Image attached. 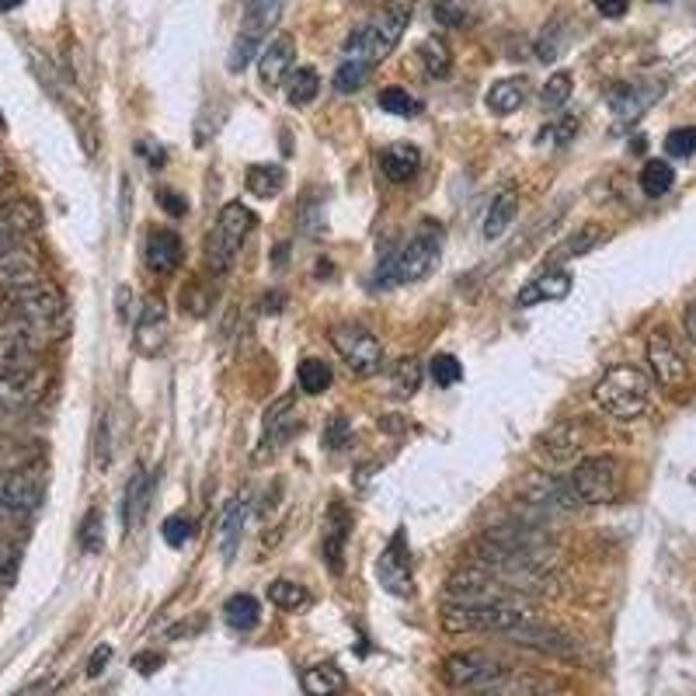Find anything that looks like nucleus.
Returning a JSON list of instances; mask_svg holds the SVG:
<instances>
[{"instance_id":"obj_44","label":"nucleus","mask_w":696,"mask_h":696,"mask_svg":"<svg viewBox=\"0 0 696 696\" xmlns=\"http://www.w3.org/2000/svg\"><path fill=\"white\" fill-rule=\"evenodd\" d=\"M268 599L276 603L279 609H303L311 603V592L303 589V585H296V582H271L268 585Z\"/></svg>"},{"instance_id":"obj_32","label":"nucleus","mask_w":696,"mask_h":696,"mask_svg":"<svg viewBox=\"0 0 696 696\" xmlns=\"http://www.w3.org/2000/svg\"><path fill=\"white\" fill-rule=\"evenodd\" d=\"M516 210H519V195L516 192H502L495 202H491V210L484 216V237H488V241H498V237L508 230V224L516 219Z\"/></svg>"},{"instance_id":"obj_43","label":"nucleus","mask_w":696,"mask_h":696,"mask_svg":"<svg viewBox=\"0 0 696 696\" xmlns=\"http://www.w3.org/2000/svg\"><path fill=\"white\" fill-rule=\"evenodd\" d=\"M369 71H372V66L363 63V60H342V66L334 71V91H342V94L359 91L363 84L369 80Z\"/></svg>"},{"instance_id":"obj_40","label":"nucleus","mask_w":696,"mask_h":696,"mask_svg":"<svg viewBox=\"0 0 696 696\" xmlns=\"http://www.w3.org/2000/svg\"><path fill=\"white\" fill-rule=\"evenodd\" d=\"M342 686H345V675L334 666H317L303 675V689H307L311 696H334Z\"/></svg>"},{"instance_id":"obj_49","label":"nucleus","mask_w":696,"mask_h":696,"mask_svg":"<svg viewBox=\"0 0 696 696\" xmlns=\"http://www.w3.org/2000/svg\"><path fill=\"white\" fill-rule=\"evenodd\" d=\"M161 533H164L167 543H172V547H181V543L192 536V522L185 516H167L164 526H161Z\"/></svg>"},{"instance_id":"obj_16","label":"nucleus","mask_w":696,"mask_h":696,"mask_svg":"<svg viewBox=\"0 0 696 696\" xmlns=\"http://www.w3.org/2000/svg\"><path fill=\"white\" fill-rule=\"evenodd\" d=\"M46 279L42 258L28 244H11L0 251V290H25V286H36Z\"/></svg>"},{"instance_id":"obj_55","label":"nucleus","mask_w":696,"mask_h":696,"mask_svg":"<svg viewBox=\"0 0 696 696\" xmlns=\"http://www.w3.org/2000/svg\"><path fill=\"white\" fill-rule=\"evenodd\" d=\"M109 658H112V648H109V644H105V648H98V651H94V658H91V666H88V675H98L101 669H105V666H109Z\"/></svg>"},{"instance_id":"obj_2","label":"nucleus","mask_w":696,"mask_h":696,"mask_svg":"<svg viewBox=\"0 0 696 696\" xmlns=\"http://www.w3.org/2000/svg\"><path fill=\"white\" fill-rule=\"evenodd\" d=\"M530 620H533V609L519 599L446 603L443 606V627L450 634H508Z\"/></svg>"},{"instance_id":"obj_46","label":"nucleus","mask_w":696,"mask_h":696,"mask_svg":"<svg viewBox=\"0 0 696 696\" xmlns=\"http://www.w3.org/2000/svg\"><path fill=\"white\" fill-rule=\"evenodd\" d=\"M80 543H84V551H88V554H98L101 543H105V526H101V512H98V508H91V512L84 516V522H80Z\"/></svg>"},{"instance_id":"obj_27","label":"nucleus","mask_w":696,"mask_h":696,"mask_svg":"<svg viewBox=\"0 0 696 696\" xmlns=\"http://www.w3.org/2000/svg\"><path fill=\"white\" fill-rule=\"evenodd\" d=\"M380 167H383V175L390 181H412L418 175V167H421V154H418V147H412V143H394V147L383 150Z\"/></svg>"},{"instance_id":"obj_45","label":"nucleus","mask_w":696,"mask_h":696,"mask_svg":"<svg viewBox=\"0 0 696 696\" xmlns=\"http://www.w3.org/2000/svg\"><path fill=\"white\" fill-rule=\"evenodd\" d=\"M429 372H432L435 387H453V383H460L464 366H460V359H456V355H435Z\"/></svg>"},{"instance_id":"obj_61","label":"nucleus","mask_w":696,"mask_h":696,"mask_svg":"<svg viewBox=\"0 0 696 696\" xmlns=\"http://www.w3.org/2000/svg\"><path fill=\"white\" fill-rule=\"evenodd\" d=\"M18 4H25V0H0V11H14Z\"/></svg>"},{"instance_id":"obj_13","label":"nucleus","mask_w":696,"mask_h":696,"mask_svg":"<svg viewBox=\"0 0 696 696\" xmlns=\"http://www.w3.org/2000/svg\"><path fill=\"white\" fill-rule=\"evenodd\" d=\"M592 429L589 418H568V421H557L554 429H547L540 439H536V450L547 453L554 464H565V460H579L585 453V446L592 443Z\"/></svg>"},{"instance_id":"obj_17","label":"nucleus","mask_w":696,"mask_h":696,"mask_svg":"<svg viewBox=\"0 0 696 696\" xmlns=\"http://www.w3.org/2000/svg\"><path fill=\"white\" fill-rule=\"evenodd\" d=\"M508 641H516L522 644V648H533V651H543V655H557V658H579V641H574L571 634H565L561 627H547V623H522L516 627V631H508L505 634Z\"/></svg>"},{"instance_id":"obj_36","label":"nucleus","mask_w":696,"mask_h":696,"mask_svg":"<svg viewBox=\"0 0 696 696\" xmlns=\"http://www.w3.org/2000/svg\"><path fill=\"white\" fill-rule=\"evenodd\" d=\"M418 60H421V66H426L429 77H446L450 66H453V53H450V46L443 39H426V42H421L418 46Z\"/></svg>"},{"instance_id":"obj_28","label":"nucleus","mask_w":696,"mask_h":696,"mask_svg":"<svg viewBox=\"0 0 696 696\" xmlns=\"http://www.w3.org/2000/svg\"><path fill=\"white\" fill-rule=\"evenodd\" d=\"M526 80L522 77H505V80H495L488 88V109L495 112V115H512L522 109V101H526Z\"/></svg>"},{"instance_id":"obj_11","label":"nucleus","mask_w":696,"mask_h":696,"mask_svg":"<svg viewBox=\"0 0 696 696\" xmlns=\"http://www.w3.org/2000/svg\"><path fill=\"white\" fill-rule=\"evenodd\" d=\"M443 679L453 689H488V686H498L505 679V666L488 651H453L443 661Z\"/></svg>"},{"instance_id":"obj_31","label":"nucleus","mask_w":696,"mask_h":696,"mask_svg":"<svg viewBox=\"0 0 696 696\" xmlns=\"http://www.w3.org/2000/svg\"><path fill=\"white\" fill-rule=\"evenodd\" d=\"M286 185V172L279 164H251L248 167V192L258 199H276Z\"/></svg>"},{"instance_id":"obj_48","label":"nucleus","mask_w":696,"mask_h":696,"mask_svg":"<svg viewBox=\"0 0 696 696\" xmlns=\"http://www.w3.org/2000/svg\"><path fill=\"white\" fill-rule=\"evenodd\" d=\"M181 307L189 311V314H195V317H202L210 311V296L202 293V282L199 279H189V286L181 290Z\"/></svg>"},{"instance_id":"obj_10","label":"nucleus","mask_w":696,"mask_h":696,"mask_svg":"<svg viewBox=\"0 0 696 696\" xmlns=\"http://www.w3.org/2000/svg\"><path fill=\"white\" fill-rule=\"evenodd\" d=\"M331 338V349L342 355V363L359 372V377H377L380 366H383V345L380 338L366 331L363 325H352V320H342L328 331Z\"/></svg>"},{"instance_id":"obj_22","label":"nucleus","mask_w":696,"mask_h":696,"mask_svg":"<svg viewBox=\"0 0 696 696\" xmlns=\"http://www.w3.org/2000/svg\"><path fill=\"white\" fill-rule=\"evenodd\" d=\"M293 63H296V42H293V36H276V39H271L265 46L262 60H258L265 88H276V84H282V77L293 71Z\"/></svg>"},{"instance_id":"obj_24","label":"nucleus","mask_w":696,"mask_h":696,"mask_svg":"<svg viewBox=\"0 0 696 696\" xmlns=\"http://www.w3.org/2000/svg\"><path fill=\"white\" fill-rule=\"evenodd\" d=\"M568 293H571V276L568 271L551 268L519 293V307H536V303H543V300H565Z\"/></svg>"},{"instance_id":"obj_19","label":"nucleus","mask_w":696,"mask_h":696,"mask_svg":"<svg viewBox=\"0 0 696 696\" xmlns=\"http://www.w3.org/2000/svg\"><path fill=\"white\" fill-rule=\"evenodd\" d=\"M648 366L658 377V383H666V387H679V383H686V377H689V366L683 359V352L675 349V342L669 334H651Z\"/></svg>"},{"instance_id":"obj_30","label":"nucleus","mask_w":696,"mask_h":696,"mask_svg":"<svg viewBox=\"0 0 696 696\" xmlns=\"http://www.w3.org/2000/svg\"><path fill=\"white\" fill-rule=\"evenodd\" d=\"M244 519H248V502L233 498L227 508H224V522H219V551L230 561L237 543H241V533H244Z\"/></svg>"},{"instance_id":"obj_15","label":"nucleus","mask_w":696,"mask_h":696,"mask_svg":"<svg viewBox=\"0 0 696 696\" xmlns=\"http://www.w3.org/2000/svg\"><path fill=\"white\" fill-rule=\"evenodd\" d=\"M377 582L390 592V596L407 599L415 592L412 582V557H407V543H404V530L394 533V540L387 543L380 561H377Z\"/></svg>"},{"instance_id":"obj_6","label":"nucleus","mask_w":696,"mask_h":696,"mask_svg":"<svg viewBox=\"0 0 696 696\" xmlns=\"http://www.w3.org/2000/svg\"><path fill=\"white\" fill-rule=\"evenodd\" d=\"M516 502L522 508H530L533 516H571L574 508L582 505L579 495L571 491V484L547 470L526 473L516 488Z\"/></svg>"},{"instance_id":"obj_23","label":"nucleus","mask_w":696,"mask_h":696,"mask_svg":"<svg viewBox=\"0 0 696 696\" xmlns=\"http://www.w3.org/2000/svg\"><path fill=\"white\" fill-rule=\"evenodd\" d=\"M143 258L154 271H175L185 258V244L175 230H150L147 237V248H143Z\"/></svg>"},{"instance_id":"obj_59","label":"nucleus","mask_w":696,"mask_h":696,"mask_svg":"<svg viewBox=\"0 0 696 696\" xmlns=\"http://www.w3.org/2000/svg\"><path fill=\"white\" fill-rule=\"evenodd\" d=\"M8 311H11V300H8V293L0 290V325H4L8 320Z\"/></svg>"},{"instance_id":"obj_20","label":"nucleus","mask_w":696,"mask_h":696,"mask_svg":"<svg viewBox=\"0 0 696 696\" xmlns=\"http://www.w3.org/2000/svg\"><path fill=\"white\" fill-rule=\"evenodd\" d=\"M132 338H136V349L143 355H157L167 342V307L164 300H147L140 317H136V328H132Z\"/></svg>"},{"instance_id":"obj_33","label":"nucleus","mask_w":696,"mask_h":696,"mask_svg":"<svg viewBox=\"0 0 696 696\" xmlns=\"http://www.w3.org/2000/svg\"><path fill=\"white\" fill-rule=\"evenodd\" d=\"M224 620L233 627V631H254L262 620V606L254 596H233L227 606H224Z\"/></svg>"},{"instance_id":"obj_34","label":"nucleus","mask_w":696,"mask_h":696,"mask_svg":"<svg viewBox=\"0 0 696 696\" xmlns=\"http://www.w3.org/2000/svg\"><path fill=\"white\" fill-rule=\"evenodd\" d=\"M320 91V77L314 66H296V71L290 74V88H286V94H290V105L303 109V105H311V101L317 98Z\"/></svg>"},{"instance_id":"obj_56","label":"nucleus","mask_w":696,"mask_h":696,"mask_svg":"<svg viewBox=\"0 0 696 696\" xmlns=\"http://www.w3.org/2000/svg\"><path fill=\"white\" fill-rule=\"evenodd\" d=\"M53 689H56V686H53V683H49V679H42V683H31V686L18 689V693H14V696H49V693H53Z\"/></svg>"},{"instance_id":"obj_63","label":"nucleus","mask_w":696,"mask_h":696,"mask_svg":"<svg viewBox=\"0 0 696 696\" xmlns=\"http://www.w3.org/2000/svg\"><path fill=\"white\" fill-rule=\"evenodd\" d=\"M0 129H4V112H0Z\"/></svg>"},{"instance_id":"obj_57","label":"nucleus","mask_w":696,"mask_h":696,"mask_svg":"<svg viewBox=\"0 0 696 696\" xmlns=\"http://www.w3.org/2000/svg\"><path fill=\"white\" fill-rule=\"evenodd\" d=\"M683 328H686V334H689V342L696 345V303L686 311V317H683Z\"/></svg>"},{"instance_id":"obj_3","label":"nucleus","mask_w":696,"mask_h":696,"mask_svg":"<svg viewBox=\"0 0 696 696\" xmlns=\"http://www.w3.org/2000/svg\"><path fill=\"white\" fill-rule=\"evenodd\" d=\"M592 401H596V407L609 418L634 421L648 412L651 380H648V372H641L637 366H613L596 383V390H592Z\"/></svg>"},{"instance_id":"obj_18","label":"nucleus","mask_w":696,"mask_h":696,"mask_svg":"<svg viewBox=\"0 0 696 696\" xmlns=\"http://www.w3.org/2000/svg\"><path fill=\"white\" fill-rule=\"evenodd\" d=\"M42 216L39 206L28 199H11V202H0V251L25 241L31 230H39Z\"/></svg>"},{"instance_id":"obj_14","label":"nucleus","mask_w":696,"mask_h":696,"mask_svg":"<svg viewBox=\"0 0 696 696\" xmlns=\"http://www.w3.org/2000/svg\"><path fill=\"white\" fill-rule=\"evenodd\" d=\"M435 258H439V237L429 233V230H421V233L412 237V241H407V248L397 254L394 262H387V268H390L387 282H418V279H426L429 268L435 265Z\"/></svg>"},{"instance_id":"obj_37","label":"nucleus","mask_w":696,"mask_h":696,"mask_svg":"<svg viewBox=\"0 0 696 696\" xmlns=\"http://www.w3.org/2000/svg\"><path fill=\"white\" fill-rule=\"evenodd\" d=\"M432 18L443 28H464L473 22L470 0H432Z\"/></svg>"},{"instance_id":"obj_42","label":"nucleus","mask_w":696,"mask_h":696,"mask_svg":"<svg viewBox=\"0 0 696 696\" xmlns=\"http://www.w3.org/2000/svg\"><path fill=\"white\" fill-rule=\"evenodd\" d=\"M380 109L390 112V115H418L421 112V101L407 91V88H397V84H390V88L380 91Z\"/></svg>"},{"instance_id":"obj_41","label":"nucleus","mask_w":696,"mask_h":696,"mask_svg":"<svg viewBox=\"0 0 696 696\" xmlns=\"http://www.w3.org/2000/svg\"><path fill=\"white\" fill-rule=\"evenodd\" d=\"M571 88H574V80L568 71H554L547 77V84H543V91H540V101H543V109H565L568 105V98H571Z\"/></svg>"},{"instance_id":"obj_62","label":"nucleus","mask_w":696,"mask_h":696,"mask_svg":"<svg viewBox=\"0 0 696 696\" xmlns=\"http://www.w3.org/2000/svg\"><path fill=\"white\" fill-rule=\"evenodd\" d=\"M651 4H669V0H651Z\"/></svg>"},{"instance_id":"obj_8","label":"nucleus","mask_w":696,"mask_h":696,"mask_svg":"<svg viewBox=\"0 0 696 696\" xmlns=\"http://www.w3.org/2000/svg\"><path fill=\"white\" fill-rule=\"evenodd\" d=\"M49 387H53V377L42 363L31 366H0V415H18L36 407Z\"/></svg>"},{"instance_id":"obj_52","label":"nucleus","mask_w":696,"mask_h":696,"mask_svg":"<svg viewBox=\"0 0 696 696\" xmlns=\"http://www.w3.org/2000/svg\"><path fill=\"white\" fill-rule=\"evenodd\" d=\"M627 8H631V0H596V11L603 18H623Z\"/></svg>"},{"instance_id":"obj_60","label":"nucleus","mask_w":696,"mask_h":696,"mask_svg":"<svg viewBox=\"0 0 696 696\" xmlns=\"http://www.w3.org/2000/svg\"><path fill=\"white\" fill-rule=\"evenodd\" d=\"M279 307H282V296H265V311L268 314H276Z\"/></svg>"},{"instance_id":"obj_26","label":"nucleus","mask_w":696,"mask_h":696,"mask_svg":"<svg viewBox=\"0 0 696 696\" xmlns=\"http://www.w3.org/2000/svg\"><path fill=\"white\" fill-rule=\"evenodd\" d=\"M147 505H150V478L143 467L132 470V478L126 484V498H123V526L126 530H136L147 516Z\"/></svg>"},{"instance_id":"obj_12","label":"nucleus","mask_w":696,"mask_h":696,"mask_svg":"<svg viewBox=\"0 0 696 696\" xmlns=\"http://www.w3.org/2000/svg\"><path fill=\"white\" fill-rule=\"evenodd\" d=\"M508 589L488 565H460L446 579V596L450 603H491V599H512Z\"/></svg>"},{"instance_id":"obj_53","label":"nucleus","mask_w":696,"mask_h":696,"mask_svg":"<svg viewBox=\"0 0 696 696\" xmlns=\"http://www.w3.org/2000/svg\"><path fill=\"white\" fill-rule=\"evenodd\" d=\"M349 443V421L345 418H334L331 421V432H328V446L338 450V446H345Z\"/></svg>"},{"instance_id":"obj_50","label":"nucleus","mask_w":696,"mask_h":696,"mask_svg":"<svg viewBox=\"0 0 696 696\" xmlns=\"http://www.w3.org/2000/svg\"><path fill=\"white\" fill-rule=\"evenodd\" d=\"M421 383V363L418 359H404L397 366V394H415Z\"/></svg>"},{"instance_id":"obj_51","label":"nucleus","mask_w":696,"mask_h":696,"mask_svg":"<svg viewBox=\"0 0 696 696\" xmlns=\"http://www.w3.org/2000/svg\"><path fill=\"white\" fill-rule=\"evenodd\" d=\"M18 571V551L11 547V540L0 536V585H8Z\"/></svg>"},{"instance_id":"obj_39","label":"nucleus","mask_w":696,"mask_h":696,"mask_svg":"<svg viewBox=\"0 0 696 696\" xmlns=\"http://www.w3.org/2000/svg\"><path fill=\"white\" fill-rule=\"evenodd\" d=\"M606 237V230L603 227H596V224H589V227H582L579 233L571 237V241H565L561 248H557L554 254H551V262H565V258H579V254H585V251H592L599 241Z\"/></svg>"},{"instance_id":"obj_21","label":"nucleus","mask_w":696,"mask_h":696,"mask_svg":"<svg viewBox=\"0 0 696 696\" xmlns=\"http://www.w3.org/2000/svg\"><path fill=\"white\" fill-rule=\"evenodd\" d=\"M46 446L39 439H25V435H8L0 432V473H14V470H28L42 460Z\"/></svg>"},{"instance_id":"obj_1","label":"nucleus","mask_w":696,"mask_h":696,"mask_svg":"<svg viewBox=\"0 0 696 696\" xmlns=\"http://www.w3.org/2000/svg\"><path fill=\"white\" fill-rule=\"evenodd\" d=\"M415 4L412 0H387V4L372 14L366 25H359L345 42V60H363L369 66H377L394 53V46L412 25Z\"/></svg>"},{"instance_id":"obj_5","label":"nucleus","mask_w":696,"mask_h":696,"mask_svg":"<svg viewBox=\"0 0 696 696\" xmlns=\"http://www.w3.org/2000/svg\"><path fill=\"white\" fill-rule=\"evenodd\" d=\"M568 484L582 505H609L623 495V467L617 456H585L574 464Z\"/></svg>"},{"instance_id":"obj_38","label":"nucleus","mask_w":696,"mask_h":696,"mask_svg":"<svg viewBox=\"0 0 696 696\" xmlns=\"http://www.w3.org/2000/svg\"><path fill=\"white\" fill-rule=\"evenodd\" d=\"M296 380L303 394H325L331 387V366L325 359H303L296 369Z\"/></svg>"},{"instance_id":"obj_54","label":"nucleus","mask_w":696,"mask_h":696,"mask_svg":"<svg viewBox=\"0 0 696 696\" xmlns=\"http://www.w3.org/2000/svg\"><path fill=\"white\" fill-rule=\"evenodd\" d=\"M161 202H164V210L172 213V216H185V213H189V202H185L181 195H175V192H161Z\"/></svg>"},{"instance_id":"obj_25","label":"nucleus","mask_w":696,"mask_h":696,"mask_svg":"<svg viewBox=\"0 0 696 696\" xmlns=\"http://www.w3.org/2000/svg\"><path fill=\"white\" fill-rule=\"evenodd\" d=\"M345 540H349V516L342 505H331V516H328V526H325V561L331 565L334 574H342V565H345Z\"/></svg>"},{"instance_id":"obj_7","label":"nucleus","mask_w":696,"mask_h":696,"mask_svg":"<svg viewBox=\"0 0 696 696\" xmlns=\"http://www.w3.org/2000/svg\"><path fill=\"white\" fill-rule=\"evenodd\" d=\"M286 0H248L244 18H241V31H237L233 49L227 56V66L233 74H241L244 66L254 60V53L262 49V42L268 39V31L276 28L279 14H282Z\"/></svg>"},{"instance_id":"obj_9","label":"nucleus","mask_w":696,"mask_h":696,"mask_svg":"<svg viewBox=\"0 0 696 696\" xmlns=\"http://www.w3.org/2000/svg\"><path fill=\"white\" fill-rule=\"evenodd\" d=\"M42 498H46V481L36 467L0 473V522L4 526L31 519L39 512Z\"/></svg>"},{"instance_id":"obj_29","label":"nucleus","mask_w":696,"mask_h":696,"mask_svg":"<svg viewBox=\"0 0 696 696\" xmlns=\"http://www.w3.org/2000/svg\"><path fill=\"white\" fill-rule=\"evenodd\" d=\"M300 426V415L293 407V397H282L279 404H271V412L265 415V443H282V439H290Z\"/></svg>"},{"instance_id":"obj_58","label":"nucleus","mask_w":696,"mask_h":696,"mask_svg":"<svg viewBox=\"0 0 696 696\" xmlns=\"http://www.w3.org/2000/svg\"><path fill=\"white\" fill-rule=\"evenodd\" d=\"M11 181V164H8V157L0 154V189H4V185Z\"/></svg>"},{"instance_id":"obj_4","label":"nucleus","mask_w":696,"mask_h":696,"mask_svg":"<svg viewBox=\"0 0 696 696\" xmlns=\"http://www.w3.org/2000/svg\"><path fill=\"white\" fill-rule=\"evenodd\" d=\"M258 227V216H254L244 202H227L224 213L216 219V230H210L206 237V265L216 276H224V271L233 265L237 251H241L244 237Z\"/></svg>"},{"instance_id":"obj_35","label":"nucleus","mask_w":696,"mask_h":696,"mask_svg":"<svg viewBox=\"0 0 696 696\" xmlns=\"http://www.w3.org/2000/svg\"><path fill=\"white\" fill-rule=\"evenodd\" d=\"M675 185V172L669 167V161H648L641 167V189L644 195L661 199Z\"/></svg>"},{"instance_id":"obj_47","label":"nucleus","mask_w":696,"mask_h":696,"mask_svg":"<svg viewBox=\"0 0 696 696\" xmlns=\"http://www.w3.org/2000/svg\"><path fill=\"white\" fill-rule=\"evenodd\" d=\"M666 154L669 157H693L696 154V129L683 126V129H672L666 136Z\"/></svg>"}]
</instances>
